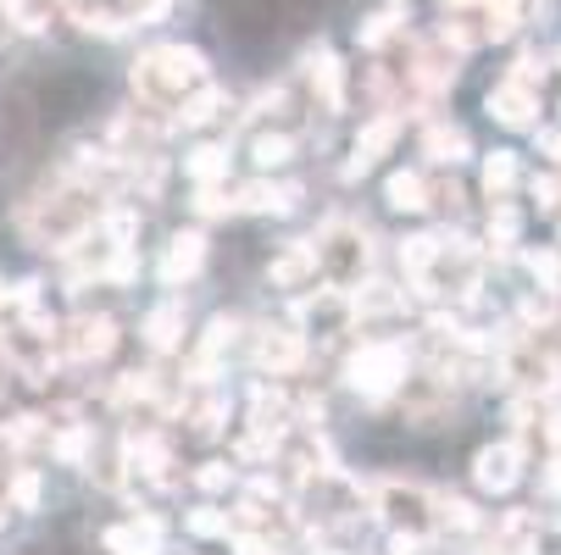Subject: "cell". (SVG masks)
<instances>
[{
  "instance_id": "16",
  "label": "cell",
  "mask_w": 561,
  "mask_h": 555,
  "mask_svg": "<svg viewBox=\"0 0 561 555\" xmlns=\"http://www.w3.org/2000/svg\"><path fill=\"white\" fill-rule=\"evenodd\" d=\"M239 206L245 211H262V217H289L300 206V184H273V178H256L239 189Z\"/></svg>"
},
{
  "instance_id": "8",
  "label": "cell",
  "mask_w": 561,
  "mask_h": 555,
  "mask_svg": "<svg viewBox=\"0 0 561 555\" xmlns=\"http://www.w3.org/2000/svg\"><path fill=\"white\" fill-rule=\"evenodd\" d=\"M523 444L517 439H501V444H484L472 455V484L484 489V495H512L523 484Z\"/></svg>"
},
{
  "instance_id": "39",
  "label": "cell",
  "mask_w": 561,
  "mask_h": 555,
  "mask_svg": "<svg viewBox=\"0 0 561 555\" xmlns=\"http://www.w3.org/2000/svg\"><path fill=\"white\" fill-rule=\"evenodd\" d=\"M233 555H278V544H267L262 533H245V528H239V533H233Z\"/></svg>"
},
{
  "instance_id": "12",
  "label": "cell",
  "mask_w": 561,
  "mask_h": 555,
  "mask_svg": "<svg viewBox=\"0 0 561 555\" xmlns=\"http://www.w3.org/2000/svg\"><path fill=\"white\" fill-rule=\"evenodd\" d=\"M484 106H490V117L506 123V128H534V123H539V117H534V112H539V90L517 84V78H501Z\"/></svg>"
},
{
  "instance_id": "19",
  "label": "cell",
  "mask_w": 561,
  "mask_h": 555,
  "mask_svg": "<svg viewBox=\"0 0 561 555\" xmlns=\"http://www.w3.org/2000/svg\"><path fill=\"white\" fill-rule=\"evenodd\" d=\"M184 173H190L195 189L222 184V178H228V144H195V150L184 155Z\"/></svg>"
},
{
  "instance_id": "5",
  "label": "cell",
  "mask_w": 561,
  "mask_h": 555,
  "mask_svg": "<svg viewBox=\"0 0 561 555\" xmlns=\"http://www.w3.org/2000/svg\"><path fill=\"white\" fill-rule=\"evenodd\" d=\"M345 372H351V389H356V394H367V401H389V394L407 389L412 356H407V345H400V339H367V345L351 356Z\"/></svg>"
},
{
  "instance_id": "6",
  "label": "cell",
  "mask_w": 561,
  "mask_h": 555,
  "mask_svg": "<svg viewBox=\"0 0 561 555\" xmlns=\"http://www.w3.org/2000/svg\"><path fill=\"white\" fill-rule=\"evenodd\" d=\"M61 350L78 361V367H95V361H106L112 350H117V323L106 311H78L72 323L61 328Z\"/></svg>"
},
{
  "instance_id": "2",
  "label": "cell",
  "mask_w": 561,
  "mask_h": 555,
  "mask_svg": "<svg viewBox=\"0 0 561 555\" xmlns=\"http://www.w3.org/2000/svg\"><path fill=\"white\" fill-rule=\"evenodd\" d=\"M201 84H211V78H206V56L195 45H150L134 61V95L150 112H179Z\"/></svg>"
},
{
  "instance_id": "29",
  "label": "cell",
  "mask_w": 561,
  "mask_h": 555,
  "mask_svg": "<svg viewBox=\"0 0 561 555\" xmlns=\"http://www.w3.org/2000/svg\"><path fill=\"white\" fill-rule=\"evenodd\" d=\"M517 240H523V217H517V206L495 200V211H490V245H517Z\"/></svg>"
},
{
  "instance_id": "31",
  "label": "cell",
  "mask_w": 561,
  "mask_h": 555,
  "mask_svg": "<svg viewBox=\"0 0 561 555\" xmlns=\"http://www.w3.org/2000/svg\"><path fill=\"white\" fill-rule=\"evenodd\" d=\"M7 500L18 506V511H39V472L34 466H23L18 478H12V489H7Z\"/></svg>"
},
{
  "instance_id": "36",
  "label": "cell",
  "mask_w": 561,
  "mask_h": 555,
  "mask_svg": "<svg viewBox=\"0 0 561 555\" xmlns=\"http://www.w3.org/2000/svg\"><path fill=\"white\" fill-rule=\"evenodd\" d=\"M222 417H228V406H222V401H206V406H195V412H190V423H195V433H201V439H211V433L222 428Z\"/></svg>"
},
{
  "instance_id": "4",
  "label": "cell",
  "mask_w": 561,
  "mask_h": 555,
  "mask_svg": "<svg viewBox=\"0 0 561 555\" xmlns=\"http://www.w3.org/2000/svg\"><path fill=\"white\" fill-rule=\"evenodd\" d=\"M373 511L383 517V528L389 533H400V539H428V533H439V495H428L423 484H400V478H389V484H378L373 489Z\"/></svg>"
},
{
  "instance_id": "40",
  "label": "cell",
  "mask_w": 561,
  "mask_h": 555,
  "mask_svg": "<svg viewBox=\"0 0 561 555\" xmlns=\"http://www.w3.org/2000/svg\"><path fill=\"white\" fill-rule=\"evenodd\" d=\"M539 150H545L550 162L561 167V128H545V134H539Z\"/></svg>"
},
{
  "instance_id": "34",
  "label": "cell",
  "mask_w": 561,
  "mask_h": 555,
  "mask_svg": "<svg viewBox=\"0 0 561 555\" xmlns=\"http://www.w3.org/2000/svg\"><path fill=\"white\" fill-rule=\"evenodd\" d=\"M394 23H400V18H394V12H373V18H367V28H362V34H356V39H362V45H367V50H378V45H383V39H394Z\"/></svg>"
},
{
  "instance_id": "25",
  "label": "cell",
  "mask_w": 561,
  "mask_h": 555,
  "mask_svg": "<svg viewBox=\"0 0 561 555\" xmlns=\"http://www.w3.org/2000/svg\"><path fill=\"white\" fill-rule=\"evenodd\" d=\"M78 28H84V34H101V39H117L123 28H128V18L123 12H112V7H90V0H84V7H78V12H67Z\"/></svg>"
},
{
  "instance_id": "38",
  "label": "cell",
  "mask_w": 561,
  "mask_h": 555,
  "mask_svg": "<svg viewBox=\"0 0 561 555\" xmlns=\"http://www.w3.org/2000/svg\"><path fill=\"white\" fill-rule=\"evenodd\" d=\"M528 189H534V200H539L545 211H550V206H561V178H556V173H539Z\"/></svg>"
},
{
  "instance_id": "23",
  "label": "cell",
  "mask_w": 561,
  "mask_h": 555,
  "mask_svg": "<svg viewBox=\"0 0 561 555\" xmlns=\"http://www.w3.org/2000/svg\"><path fill=\"white\" fill-rule=\"evenodd\" d=\"M423 150L434 155V162H450V167H456V162H467V150H472V144H467V134H461V128L434 123V128L423 134Z\"/></svg>"
},
{
  "instance_id": "14",
  "label": "cell",
  "mask_w": 561,
  "mask_h": 555,
  "mask_svg": "<svg viewBox=\"0 0 561 555\" xmlns=\"http://www.w3.org/2000/svg\"><path fill=\"white\" fill-rule=\"evenodd\" d=\"M317 273H323V267H317L311 240H295V245H284V251L267 262V284H273V289H306Z\"/></svg>"
},
{
  "instance_id": "42",
  "label": "cell",
  "mask_w": 561,
  "mask_h": 555,
  "mask_svg": "<svg viewBox=\"0 0 561 555\" xmlns=\"http://www.w3.org/2000/svg\"><path fill=\"white\" fill-rule=\"evenodd\" d=\"M56 7H61V12H78V7H84V0H56Z\"/></svg>"
},
{
  "instance_id": "13",
  "label": "cell",
  "mask_w": 561,
  "mask_h": 555,
  "mask_svg": "<svg viewBox=\"0 0 561 555\" xmlns=\"http://www.w3.org/2000/svg\"><path fill=\"white\" fill-rule=\"evenodd\" d=\"M256 361H262L273 378H289V372L306 361V334H300V328H262V334H256Z\"/></svg>"
},
{
  "instance_id": "22",
  "label": "cell",
  "mask_w": 561,
  "mask_h": 555,
  "mask_svg": "<svg viewBox=\"0 0 561 555\" xmlns=\"http://www.w3.org/2000/svg\"><path fill=\"white\" fill-rule=\"evenodd\" d=\"M222 112H228V95H222L217 84H201V90L179 106V123H184V128H206V123H217Z\"/></svg>"
},
{
  "instance_id": "7",
  "label": "cell",
  "mask_w": 561,
  "mask_h": 555,
  "mask_svg": "<svg viewBox=\"0 0 561 555\" xmlns=\"http://www.w3.org/2000/svg\"><path fill=\"white\" fill-rule=\"evenodd\" d=\"M356 316H362V311H356V294H351V289H334V284L300 300V323H306V334H317V339L351 334Z\"/></svg>"
},
{
  "instance_id": "17",
  "label": "cell",
  "mask_w": 561,
  "mask_h": 555,
  "mask_svg": "<svg viewBox=\"0 0 561 555\" xmlns=\"http://www.w3.org/2000/svg\"><path fill=\"white\" fill-rule=\"evenodd\" d=\"M145 345H150L156 356H168V350L184 345V305H179V300H162V305L145 316Z\"/></svg>"
},
{
  "instance_id": "18",
  "label": "cell",
  "mask_w": 561,
  "mask_h": 555,
  "mask_svg": "<svg viewBox=\"0 0 561 555\" xmlns=\"http://www.w3.org/2000/svg\"><path fill=\"white\" fill-rule=\"evenodd\" d=\"M311 90H317V101H323L329 112H345V67H340V56L334 50H311Z\"/></svg>"
},
{
  "instance_id": "30",
  "label": "cell",
  "mask_w": 561,
  "mask_h": 555,
  "mask_svg": "<svg viewBox=\"0 0 561 555\" xmlns=\"http://www.w3.org/2000/svg\"><path fill=\"white\" fill-rule=\"evenodd\" d=\"M439 528H456V533H472L478 528V511L456 495H439Z\"/></svg>"
},
{
  "instance_id": "20",
  "label": "cell",
  "mask_w": 561,
  "mask_h": 555,
  "mask_svg": "<svg viewBox=\"0 0 561 555\" xmlns=\"http://www.w3.org/2000/svg\"><path fill=\"white\" fill-rule=\"evenodd\" d=\"M383 200H389V211H428V178L423 173H389V184H383Z\"/></svg>"
},
{
  "instance_id": "9",
  "label": "cell",
  "mask_w": 561,
  "mask_h": 555,
  "mask_svg": "<svg viewBox=\"0 0 561 555\" xmlns=\"http://www.w3.org/2000/svg\"><path fill=\"white\" fill-rule=\"evenodd\" d=\"M506 378H512L517 389H528L534 401H539V394H550V389L561 383V367H556V356L539 350V339H523V345L506 350Z\"/></svg>"
},
{
  "instance_id": "28",
  "label": "cell",
  "mask_w": 561,
  "mask_h": 555,
  "mask_svg": "<svg viewBox=\"0 0 561 555\" xmlns=\"http://www.w3.org/2000/svg\"><path fill=\"white\" fill-rule=\"evenodd\" d=\"M233 211H245L239 206V189H222V184H211V189H195V217H233Z\"/></svg>"
},
{
  "instance_id": "24",
  "label": "cell",
  "mask_w": 561,
  "mask_h": 555,
  "mask_svg": "<svg viewBox=\"0 0 561 555\" xmlns=\"http://www.w3.org/2000/svg\"><path fill=\"white\" fill-rule=\"evenodd\" d=\"M512 189H517V155H512V150L484 155V195H490V200H506Z\"/></svg>"
},
{
  "instance_id": "33",
  "label": "cell",
  "mask_w": 561,
  "mask_h": 555,
  "mask_svg": "<svg viewBox=\"0 0 561 555\" xmlns=\"http://www.w3.org/2000/svg\"><path fill=\"white\" fill-rule=\"evenodd\" d=\"M523 262H528V273H534L545 289H561V256H556V251H528Z\"/></svg>"
},
{
  "instance_id": "35",
  "label": "cell",
  "mask_w": 561,
  "mask_h": 555,
  "mask_svg": "<svg viewBox=\"0 0 561 555\" xmlns=\"http://www.w3.org/2000/svg\"><path fill=\"white\" fill-rule=\"evenodd\" d=\"M168 7H173V0H117V12H123L128 23H156Z\"/></svg>"
},
{
  "instance_id": "41",
  "label": "cell",
  "mask_w": 561,
  "mask_h": 555,
  "mask_svg": "<svg viewBox=\"0 0 561 555\" xmlns=\"http://www.w3.org/2000/svg\"><path fill=\"white\" fill-rule=\"evenodd\" d=\"M472 7H490V0H445V12H472Z\"/></svg>"
},
{
  "instance_id": "26",
  "label": "cell",
  "mask_w": 561,
  "mask_h": 555,
  "mask_svg": "<svg viewBox=\"0 0 561 555\" xmlns=\"http://www.w3.org/2000/svg\"><path fill=\"white\" fill-rule=\"evenodd\" d=\"M184 528H190L195 539H233V533H239V522H233L228 511H217V506H195V511L184 517Z\"/></svg>"
},
{
  "instance_id": "11",
  "label": "cell",
  "mask_w": 561,
  "mask_h": 555,
  "mask_svg": "<svg viewBox=\"0 0 561 555\" xmlns=\"http://www.w3.org/2000/svg\"><path fill=\"white\" fill-rule=\"evenodd\" d=\"M394 139H400V117H378V123H367L362 134H356V144H351V162H345V178H362V173H373L383 155L394 150Z\"/></svg>"
},
{
  "instance_id": "21",
  "label": "cell",
  "mask_w": 561,
  "mask_h": 555,
  "mask_svg": "<svg viewBox=\"0 0 561 555\" xmlns=\"http://www.w3.org/2000/svg\"><path fill=\"white\" fill-rule=\"evenodd\" d=\"M233 345V316H211V328H206V339H201V350H195V361H190V372L195 378H211V367L222 361V350Z\"/></svg>"
},
{
  "instance_id": "1",
  "label": "cell",
  "mask_w": 561,
  "mask_h": 555,
  "mask_svg": "<svg viewBox=\"0 0 561 555\" xmlns=\"http://www.w3.org/2000/svg\"><path fill=\"white\" fill-rule=\"evenodd\" d=\"M90 228H101V195L84 178H56L23 206V233L39 251H78L90 240Z\"/></svg>"
},
{
  "instance_id": "27",
  "label": "cell",
  "mask_w": 561,
  "mask_h": 555,
  "mask_svg": "<svg viewBox=\"0 0 561 555\" xmlns=\"http://www.w3.org/2000/svg\"><path fill=\"white\" fill-rule=\"evenodd\" d=\"M251 162H256L262 173L295 162V139H289V134H256V139H251Z\"/></svg>"
},
{
  "instance_id": "15",
  "label": "cell",
  "mask_w": 561,
  "mask_h": 555,
  "mask_svg": "<svg viewBox=\"0 0 561 555\" xmlns=\"http://www.w3.org/2000/svg\"><path fill=\"white\" fill-rule=\"evenodd\" d=\"M101 544L112 555H162V522L156 517H134V522H117L101 533Z\"/></svg>"
},
{
  "instance_id": "32",
  "label": "cell",
  "mask_w": 561,
  "mask_h": 555,
  "mask_svg": "<svg viewBox=\"0 0 561 555\" xmlns=\"http://www.w3.org/2000/svg\"><path fill=\"white\" fill-rule=\"evenodd\" d=\"M233 484V466L228 461H206V466H195V489L201 495H222Z\"/></svg>"
},
{
  "instance_id": "10",
  "label": "cell",
  "mask_w": 561,
  "mask_h": 555,
  "mask_svg": "<svg viewBox=\"0 0 561 555\" xmlns=\"http://www.w3.org/2000/svg\"><path fill=\"white\" fill-rule=\"evenodd\" d=\"M201 267H206V233H201V228H179L173 240H168L162 267H156V273H162V284L179 289V284H190Z\"/></svg>"
},
{
  "instance_id": "3",
  "label": "cell",
  "mask_w": 561,
  "mask_h": 555,
  "mask_svg": "<svg viewBox=\"0 0 561 555\" xmlns=\"http://www.w3.org/2000/svg\"><path fill=\"white\" fill-rule=\"evenodd\" d=\"M311 251H317V267H323V278L334 289H362L367 273H373V240H367V228L351 222V217H334V222L317 228Z\"/></svg>"
},
{
  "instance_id": "37",
  "label": "cell",
  "mask_w": 561,
  "mask_h": 555,
  "mask_svg": "<svg viewBox=\"0 0 561 555\" xmlns=\"http://www.w3.org/2000/svg\"><path fill=\"white\" fill-rule=\"evenodd\" d=\"M528 555H561V522H539L528 539Z\"/></svg>"
}]
</instances>
